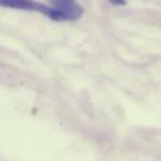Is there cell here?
Segmentation results:
<instances>
[{"instance_id":"7a4b0ae2","label":"cell","mask_w":161,"mask_h":161,"mask_svg":"<svg viewBox=\"0 0 161 161\" xmlns=\"http://www.w3.org/2000/svg\"><path fill=\"white\" fill-rule=\"evenodd\" d=\"M35 1H28V0H0V6L6 8H14V9H21V10H36Z\"/></svg>"},{"instance_id":"6da1fadb","label":"cell","mask_w":161,"mask_h":161,"mask_svg":"<svg viewBox=\"0 0 161 161\" xmlns=\"http://www.w3.org/2000/svg\"><path fill=\"white\" fill-rule=\"evenodd\" d=\"M50 6L59 13L63 21H75L84 13V9L82 5L69 0H53L50 3Z\"/></svg>"},{"instance_id":"3957f363","label":"cell","mask_w":161,"mask_h":161,"mask_svg":"<svg viewBox=\"0 0 161 161\" xmlns=\"http://www.w3.org/2000/svg\"><path fill=\"white\" fill-rule=\"evenodd\" d=\"M111 4H114V5H125L126 3L125 1H117V0H112Z\"/></svg>"}]
</instances>
